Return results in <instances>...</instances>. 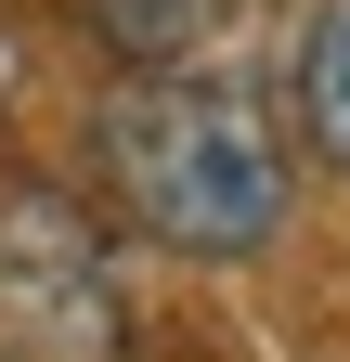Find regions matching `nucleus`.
Listing matches in <instances>:
<instances>
[{"label":"nucleus","instance_id":"3","mask_svg":"<svg viewBox=\"0 0 350 362\" xmlns=\"http://www.w3.org/2000/svg\"><path fill=\"white\" fill-rule=\"evenodd\" d=\"M78 26H91L130 78H169V65H195L208 39L234 26V0H78Z\"/></svg>","mask_w":350,"mask_h":362},{"label":"nucleus","instance_id":"2","mask_svg":"<svg viewBox=\"0 0 350 362\" xmlns=\"http://www.w3.org/2000/svg\"><path fill=\"white\" fill-rule=\"evenodd\" d=\"M0 362H143L104 220L52 181L0 194Z\"/></svg>","mask_w":350,"mask_h":362},{"label":"nucleus","instance_id":"4","mask_svg":"<svg viewBox=\"0 0 350 362\" xmlns=\"http://www.w3.org/2000/svg\"><path fill=\"white\" fill-rule=\"evenodd\" d=\"M286 104H298V143H312L324 168H350V0H324V13L298 26Z\"/></svg>","mask_w":350,"mask_h":362},{"label":"nucleus","instance_id":"1","mask_svg":"<svg viewBox=\"0 0 350 362\" xmlns=\"http://www.w3.org/2000/svg\"><path fill=\"white\" fill-rule=\"evenodd\" d=\"M91 168L130 233H156L169 259H259L298 207V168L273 143V117L234 78H117L91 104Z\"/></svg>","mask_w":350,"mask_h":362}]
</instances>
